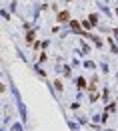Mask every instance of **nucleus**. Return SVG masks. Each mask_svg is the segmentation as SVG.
<instances>
[{
    "instance_id": "nucleus-3",
    "label": "nucleus",
    "mask_w": 118,
    "mask_h": 131,
    "mask_svg": "<svg viewBox=\"0 0 118 131\" xmlns=\"http://www.w3.org/2000/svg\"><path fill=\"white\" fill-rule=\"evenodd\" d=\"M116 12H118V10H116Z\"/></svg>"
},
{
    "instance_id": "nucleus-2",
    "label": "nucleus",
    "mask_w": 118,
    "mask_h": 131,
    "mask_svg": "<svg viewBox=\"0 0 118 131\" xmlns=\"http://www.w3.org/2000/svg\"><path fill=\"white\" fill-rule=\"evenodd\" d=\"M70 26H72V28H74V30H76V32H80V24H78V22H72V24H70Z\"/></svg>"
},
{
    "instance_id": "nucleus-1",
    "label": "nucleus",
    "mask_w": 118,
    "mask_h": 131,
    "mask_svg": "<svg viewBox=\"0 0 118 131\" xmlns=\"http://www.w3.org/2000/svg\"><path fill=\"white\" fill-rule=\"evenodd\" d=\"M68 16H70V14L64 10V12H60V14H58V20H60V22H64V20H68Z\"/></svg>"
}]
</instances>
